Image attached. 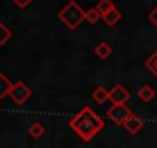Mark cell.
Returning a JSON list of instances; mask_svg holds the SVG:
<instances>
[{"instance_id":"obj_1","label":"cell","mask_w":157,"mask_h":148,"mask_svg":"<svg viewBox=\"0 0 157 148\" xmlns=\"http://www.w3.org/2000/svg\"><path fill=\"white\" fill-rule=\"evenodd\" d=\"M68 125L83 142H91L105 128V120L96 114L93 108L83 107L74 117H71Z\"/></svg>"},{"instance_id":"obj_2","label":"cell","mask_w":157,"mask_h":148,"mask_svg":"<svg viewBox=\"0 0 157 148\" xmlns=\"http://www.w3.org/2000/svg\"><path fill=\"white\" fill-rule=\"evenodd\" d=\"M85 16H86V13L80 8V5H78L77 2H74V0L68 2L57 14L59 20L63 25H66V28L71 29V31L78 28V25L85 20Z\"/></svg>"},{"instance_id":"obj_3","label":"cell","mask_w":157,"mask_h":148,"mask_svg":"<svg viewBox=\"0 0 157 148\" xmlns=\"http://www.w3.org/2000/svg\"><path fill=\"white\" fill-rule=\"evenodd\" d=\"M31 96H33L31 88H29L25 82H22V80L16 82V84L13 85L11 91H10V97H11V100H13L16 105H19V107L25 105V103L31 99Z\"/></svg>"},{"instance_id":"obj_4","label":"cell","mask_w":157,"mask_h":148,"mask_svg":"<svg viewBox=\"0 0 157 148\" xmlns=\"http://www.w3.org/2000/svg\"><path fill=\"white\" fill-rule=\"evenodd\" d=\"M134 113L123 103V105H111L106 111V117L113 120L116 125H123Z\"/></svg>"},{"instance_id":"obj_5","label":"cell","mask_w":157,"mask_h":148,"mask_svg":"<svg viewBox=\"0 0 157 148\" xmlns=\"http://www.w3.org/2000/svg\"><path fill=\"white\" fill-rule=\"evenodd\" d=\"M129 97H131L129 91L120 84L114 85L111 88V91H109V102L113 105H123V103H126L129 100Z\"/></svg>"},{"instance_id":"obj_6","label":"cell","mask_w":157,"mask_h":148,"mask_svg":"<svg viewBox=\"0 0 157 148\" xmlns=\"http://www.w3.org/2000/svg\"><path fill=\"white\" fill-rule=\"evenodd\" d=\"M143 125H145L143 119H142V117H139L137 114H132V116H131L125 123H123L125 130H126L129 134H137V133L143 128Z\"/></svg>"},{"instance_id":"obj_7","label":"cell","mask_w":157,"mask_h":148,"mask_svg":"<svg viewBox=\"0 0 157 148\" xmlns=\"http://www.w3.org/2000/svg\"><path fill=\"white\" fill-rule=\"evenodd\" d=\"M91 99H93L94 103L103 105L106 100H109V91H106L105 87H97V88L91 93Z\"/></svg>"},{"instance_id":"obj_8","label":"cell","mask_w":157,"mask_h":148,"mask_svg":"<svg viewBox=\"0 0 157 148\" xmlns=\"http://www.w3.org/2000/svg\"><path fill=\"white\" fill-rule=\"evenodd\" d=\"M137 96H139V99H140L142 102L149 103V102H152V99L155 97V91H154V88L149 87V85H142L140 90L137 91Z\"/></svg>"},{"instance_id":"obj_9","label":"cell","mask_w":157,"mask_h":148,"mask_svg":"<svg viewBox=\"0 0 157 148\" xmlns=\"http://www.w3.org/2000/svg\"><path fill=\"white\" fill-rule=\"evenodd\" d=\"M13 82H10V79L6 77V74L5 72H0V97H6L10 96V91L13 88Z\"/></svg>"},{"instance_id":"obj_10","label":"cell","mask_w":157,"mask_h":148,"mask_svg":"<svg viewBox=\"0 0 157 148\" xmlns=\"http://www.w3.org/2000/svg\"><path fill=\"white\" fill-rule=\"evenodd\" d=\"M94 54H96L99 59L105 60V59H108V57L113 54V48H111L106 42H100V43L94 48Z\"/></svg>"},{"instance_id":"obj_11","label":"cell","mask_w":157,"mask_h":148,"mask_svg":"<svg viewBox=\"0 0 157 148\" xmlns=\"http://www.w3.org/2000/svg\"><path fill=\"white\" fill-rule=\"evenodd\" d=\"M102 19H103V22H105L108 26H116L117 22L122 19V13H120L117 8H114L113 11H109L108 14H105Z\"/></svg>"},{"instance_id":"obj_12","label":"cell","mask_w":157,"mask_h":148,"mask_svg":"<svg viewBox=\"0 0 157 148\" xmlns=\"http://www.w3.org/2000/svg\"><path fill=\"white\" fill-rule=\"evenodd\" d=\"M145 66H146V69L152 74V76L157 79V49H154V53L145 60Z\"/></svg>"},{"instance_id":"obj_13","label":"cell","mask_w":157,"mask_h":148,"mask_svg":"<svg viewBox=\"0 0 157 148\" xmlns=\"http://www.w3.org/2000/svg\"><path fill=\"white\" fill-rule=\"evenodd\" d=\"M28 133H29L31 137L40 139V137L45 134V127H43L40 122H34V123H31V127L28 128Z\"/></svg>"},{"instance_id":"obj_14","label":"cell","mask_w":157,"mask_h":148,"mask_svg":"<svg viewBox=\"0 0 157 148\" xmlns=\"http://www.w3.org/2000/svg\"><path fill=\"white\" fill-rule=\"evenodd\" d=\"M96 8L99 10V13H100V14H102V17H103L105 14H108L109 11H113V10L116 8V5H114L113 0H100L99 5H97Z\"/></svg>"},{"instance_id":"obj_15","label":"cell","mask_w":157,"mask_h":148,"mask_svg":"<svg viewBox=\"0 0 157 148\" xmlns=\"http://www.w3.org/2000/svg\"><path fill=\"white\" fill-rule=\"evenodd\" d=\"M100 19H102V14L99 13V10H97V8H90V10L86 11L85 20H86L88 23L94 25V23H97V22H99Z\"/></svg>"},{"instance_id":"obj_16","label":"cell","mask_w":157,"mask_h":148,"mask_svg":"<svg viewBox=\"0 0 157 148\" xmlns=\"http://www.w3.org/2000/svg\"><path fill=\"white\" fill-rule=\"evenodd\" d=\"M0 45H6V42L13 37V31L5 23H0Z\"/></svg>"},{"instance_id":"obj_17","label":"cell","mask_w":157,"mask_h":148,"mask_svg":"<svg viewBox=\"0 0 157 148\" xmlns=\"http://www.w3.org/2000/svg\"><path fill=\"white\" fill-rule=\"evenodd\" d=\"M13 3H14L17 8H20V10H25L26 6H29V5L33 3V0H13Z\"/></svg>"},{"instance_id":"obj_18","label":"cell","mask_w":157,"mask_h":148,"mask_svg":"<svg viewBox=\"0 0 157 148\" xmlns=\"http://www.w3.org/2000/svg\"><path fill=\"white\" fill-rule=\"evenodd\" d=\"M148 19H149V22H151L154 26H157V6H154V8L149 11V14H148Z\"/></svg>"}]
</instances>
